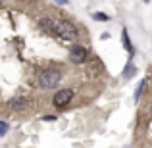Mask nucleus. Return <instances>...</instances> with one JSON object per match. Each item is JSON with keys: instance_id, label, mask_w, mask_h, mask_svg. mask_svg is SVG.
Listing matches in <instances>:
<instances>
[{"instance_id": "20e7f679", "label": "nucleus", "mask_w": 152, "mask_h": 148, "mask_svg": "<svg viewBox=\"0 0 152 148\" xmlns=\"http://www.w3.org/2000/svg\"><path fill=\"white\" fill-rule=\"evenodd\" d=\"M87 58H89V52H87V48L81 46V44H75L73 48H71V52H69V60L73 63H85Z\"/></svg>"}, {"instance_id": "39448f33", "label": "nucleus", "mask_w": 152, "mask_h": 148, "mask_svg": "<svg viewBox=\"0 0 152 148\" xmlns=\"http://www.w3.org/2000/svg\"><path fill=\"white\" fill-rule=\"evenodd\" d=\"M25 104H27V98H23V96H18V98L10 100V108L12 110H21V108H25Z\"/></svg>"}, {"instance_id": "f8f14e48", "label": "nucleus", "mask_w": 152, "mask_h": 148, "mask_svg": "<svg viewBox=\"0 0 152 148\" xmlns=\"http://www.w3.org/2000/svg\"><path fill=\"white\" fill-rule=\"evenodd\" d=\"M150 112H152V106H150Z\"/></svg>"}, {"instance_id": "423d86ee", "label": "nucleus", "mask_w": 152, "mask_h": 148, "mask_svg": "<svg viewBox=\"0 0 152 148\" xmlns=\"http://www.w3.org/2000/svg\"><path fill=\"white\" fill-rule=\"evenodd\" d=\"M123 46L127 48V52H129V56H133L135 54V50H133V46H131V41H129V35H127V29H123Z\"/></svg>"}, {"instance_id": "f257e3e1", "label": "nucleus", "mask_w": 152, "mask_h": 148, "mask_svg": "<svg viewBox=\"0 0 152 148\" xmlns=\"http://www.w3.org/2000/svg\"><path fill=\"white\" fill-rule=\"evenodd\" d=\"M50 33L58 35L64 41H75L77 39V29L71 21H52V29Z\"/></svg>"}, {"instance_id": "0eeeda50", "label": "nucleus", "mask_w": 152, "mask_h": 148, "mask_svg": "<svg viewBox=\"0 0 152 148\" xmlns=\"http://www.w3.org/2000/svg\"><path fill=\"white\" fill-rule=\"evenodd\" d=\"M93 17L96 19V21H108V19H110V15H108V14H102V12H96V14H93Z\"/></svg>"}, {"instance_id": "f03ea898", "label": "nucleus", "mask_w": 152, "mask_h": 148, "mask_svg": "<svg viewBox=\"0 0 152 148\" xmlns=\"http://www.w3.org/2000/svg\"><path fill=\"white\" fill-rule=\"evenodd\" d=\"M60 81H62V73L58 69H45L39 75V87L42 89H54L58 87Z\"/></svg>"}, {"instance_id": "7ed1b4c3", "label": "nucleus", "mask_w": 152, "mask_h": 148, "mask_svg": "<svg viewBox=\"0 0 152 148\" xmlns=\"http://www.w3.org/2000/svg\"><path fill=\"white\" fill-rule=\"evenodd\" d=\"M71 100H73V90L71 89H62V90H58V93L54 94L52 102H54L56 108H64V106H67Z\"/></svg>"}, {"instance_id": "1a4fd4ad", "label": "nucleus", "mask_w": 152, "mask_h": 148, "mask_svg": "<svg viewBox=\"0 0 152 148\" xmlns=\"http://www.w3.org/2000/svg\"><path fill=\"white\" fill-rule=\"evenodd\" d=\"M6 133H8V123L6 121H0V139H2Z\"/></svg>"}, {"instance_id": "9d476101", "label": "nucleus", "mask_w": 152, "mask_h": 148, "mask_svg": "<svg viewBox=\"0 0 152 148\" xmlns=\"http://www.w3.org/2000/svg\"><path fill=\"white\" fill-rule=\"evenodd\" d=\"M146 85V81H141L139 83V89H137V93H135V100H139V96H141V93H142V87Z\"/></svg>"}, {"instance_id": "9b49d317", "label": "nucleus", "mask_w": 152, "mask_h": 148, "mask_svg": "<svg viewBox=\"0 0 152 148\" xmlns=\"http://www.w3.org/2000/svg\"><path fill=\"white\" fill-rule=\"evenodd\" d=\"M54 2H58V4H67V0H54Z\"/></svg>"}, {"instance_id": "6e6552de", "label": "nucleus", "mask_w": 152, "mask_h": 148, "mask_svg": "<svg viewBox=\"0 0 152 148\" xmlns=\"http://www.w3.org/2000/svg\"><path fill=\"white\" fill-rule=\"evenodd\" d=\"M133 71H137V67H135L133 63H129V66H127V71L123 73V77H125V79H129L131 75H133Z\"/></svg>"}]
</instances>
